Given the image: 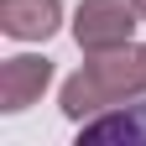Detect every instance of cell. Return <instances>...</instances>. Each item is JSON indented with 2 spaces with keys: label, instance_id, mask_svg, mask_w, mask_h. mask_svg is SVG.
Returning <instances> with one entry per match:
<instances>
[{
  "label": "cell",
  "instance_id": "7a4b0ae2",
  "mask_svg": "<svg viewBox=\"0 0 146 146\" xmlns=\"http://www.w3.org/2000/svg\"><path fill=\"white\" fill-rule=\"evenodd\" d=\"M141 26V11L131 0H84L73 11V42L84 52H110V47H125Z\"/></svg>",
  "mask_w": 146,
  "mask_h": 146
},
{
  "label": "cell",
  "instance_id": "3957f363",
  "mask_svg": "<svg viewBox=\"0 0 146 146\" xmlns=\"http://www.w3.org/2000/svg\"><path fill=\"white\" fill-rule=\"evenodd\" d=\"M52 84V63L36 58V52H16V58L0 63V110L5 115H21L26 104H36Z\"/></svg>",
  "mask_w": 146,
  "mask_h": 146
},
{
  "label": "cell",
  "instance_id": "277c9868",
  "mask_svg": "<svg viewBox=\"0 0 146 146\" xmlns=\"http://www.w3.org/2000/svg\"><path fill=\"white\" fill-rule=\"evenodd\" d=\"M63 26V0H0V31L16 42H47Z\"/></svg>",
  "mask_w": 146,
  "mask_h": 146
},
{
  "label": "cell",
  "instance_id": "8992f818",
  "mask_svg": "<svg viewBox=\"0 0 146 146\" xmlns=\"http://www.w3.org/2000/svg\"><path fill=\"white\" fill-rule=\"evenodd\" d=\"M131 5H136V11H141V21H146V0H131Z\"/></svg>",
  "mask_w": 146,
  "mask_h": 146
},
{
  "label": "cell",
  "instance_id": "5b68a950",
  "mask_svg": "<svg viewBox=\"0 0 146 146\" xmlns=\"http://www.w3.org/2000/svg\"><path fill=\"white\" fill-rule=\"evenodd\" d=\"M78 141H125V146L146 141V99H141V104L104 110V115L84 120V125H78Z\"/></svg>",
  "mask_w": 146,
  "mask_h": 146
},
{
  "label": "cell",
  "instance_id": "6da1fadb",
  "mask_svg": "<svg viewBox=\"0 0 146 146\" xmlns=\"http://www.w3.org/2000/svg\"><path fill=\"white\" fill-rule=\"evenodd\" d=\"M125 99H146V47L125 42L110 52H89V63L63 84V115L73 125L120 110Z\"/></svg>",
  "mask_w": 146,
  "mask_h": 146
}]
</instances>
